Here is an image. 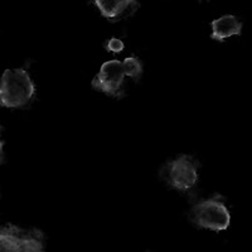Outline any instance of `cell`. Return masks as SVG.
I'll return each instance as SVG.
<instances>
[{
    "instance_id": "obj_1",
    "label": "cell",
    "mask_w": 252,
    "mask_h": 252,
    "mask_svg": "<svg viewBox=\"0 0 252 252\" xmlns=\"http://www.w3.org/2000/svg\"><path fill=\"white\" fill-rule=\"evenodd\" d=\"M143 75V64L138 57H127L123 62L119 60L107 61L92 81V87L103 94L120 97L126 78L138 80Z\"/></svg>"
},
{
    "instance_id": "obj_5",
    "label": "cell",
    "mask_w": 252,
    "mask_h": 252,
    "mask_svg": "<svg viewBox=\"0 0 252 252\" xmlns=\"http://www.w3.org/2000/svg\"><path fill=\"white\" fill-rule=\"evenodd\" d=\"M0 252H44L43 236L35 229L8 224L0 233Z\"/></svg>"
},
{
    "instance_id": "obj_7",
    "label": "cell",
    "mask_w": 252,
    "mask_h": 252,
    "mask_svg": "<svg viewBox=\"0 0 252 252\" xmlns=\"http://www.w3.org/2000/svg\"><path fill=\"white\" fill-rule=\"evenodd\" d=\"M212 39L222 40L227 39L233 35H240L242 32V23L235 17V15H223L213 20L212 23Z\"/></svg>"
},
{
    "instance_id": "obj_4",
    "label": "cell",
    "mask_w": 252,
    "mask_h": 252,
    "mask_svg": "<svg viewBox=\"0 0 252 252\" xmlns=\"http://www.w3.org/2000/svg\"><path fill=\"white\" fill-rule=\"evenodd\" d=\"M161 178L172 188L188 192L198 183V163L194 158L181 155L164 165Z\"/></svg>"
},
{
    "instance_id": "obj_2",
    "label": "cell",
    "mask_w": 252,
    "mask_h": 252,
    "mask_svg": "<svg viewBox=\"0 0 252 252\" xmlns=\"http://www.w3.org/2000/svg\"><path fill=\"white\" fill-rule=\"evenodd\" d=\"M34 94V82L26 69H6L4 72L0 87V101L4 107L19 109L27 106Z\"/></svg>"
},
{
    "instance_id": "obj_8",
    "label": "cell",
    "mask_w": 252,
    "mask_h": 252,
    "mask_svg": "<svg viewBox=\"0 0 252 252\" xmlns=\"http://www.w3.org/2000/svg\"><path fill=\"white\" fill-rule=\"evenodd\" d=\"M106 49L109 52L119 53V52H121L124 49V42L123 40L118 39V38H111L110 40H107Z\"/></svg>"
},
{
    "instance_id": "obj_6",
    "label": "cell",
    "mask_w": 252,
    "mask_h": 252,
    "mask_svg": "<svg viewBox=\"0 0 252 252\" xmlns=\"http://www.w3.org/2000/svg\"><path fill=\"white\" fill-rule=\"evenodd\" d=\"M101 14L109 20H119L132 14L138 8L136 0H94Z\"/></svg>"
},
{
    "instance_id": "obj_3",
    "label": "cell",
    "mask_w": 252,
    "mask_h": 252,
    "mask_svg": "<svg viewBox=\"0 0 252 252\" xmlns=\"http://www.w3.org/2000/svg\"><path fill=\"white\" fill-rule=\"evenodd\" d=\"M190 220L202 228L224 231L228 228L231 215L220 195L207 198L192 207Z\"/></svg>"
}]
</instances>
